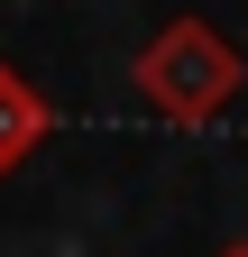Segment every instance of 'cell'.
I'll return each instance as SVG.
<instances>
[{"instance_id":"obj_1","label":"cell","mask_w":248,"mask_h":257,"mask_svg":"<svg viewBox=\"0 0 248 257\" xmlns=\"http://www.w3.org/2000/svg\"><path fill=\"white\" fill-rule=\"evenodd\" d=\"M239 83H248V55L211 19H166L157 37H147V55H138V101L157 110V119H175V128L221 119Z\"/></svg>"},{"instance_id":"obj_2","label":"cell","mask_w":248,"mask_h":257,"mask_svg":"<svg viewBox=\"0 0 248 257\" xmlns=\"http://www.w3.org/2000/svg\"><path fill=\"white\" fill-rule=\"evenodd\" d=\"M46 128H55V101L19 74V64H0V175L28 166V156L46 147Z\"/></svg>"},{"instance_id":"obj_3","label":"cell","mask_w":248,"mask_h":257,"mask_svg":"<svg viewBox=\"0 0 248 257\" xmlns=\"http://www.w3.org/2000/svg\"><path fill=\"white\" fill-rule=\"evenodd\" d=\"M221 257H248V239H239V248H221Z\"/></svg>"}]
</instances>
